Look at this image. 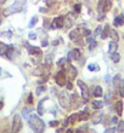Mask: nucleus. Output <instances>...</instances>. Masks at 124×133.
Masks as SVG:
<instances>
[{"label":"nucleus","mask_w":124,"mask_h":133,"mask_svg":"<svg viewBox=\"0 0 124 133\" xmlns=\"http://www.w3.org/2000/svg\"><path fill=\"white\" fill-rule=\"evenodd\" d=\"M28 125L32 128V131H34V133H44V131H45V123H44V121L38 115H36V114L29 115Z\"/></svg>","instance_id":"nucleus-1"},{"label":"nucleus","mask_w":124,"mask_h":133,"mask_svg":"<svg viewBox=\"0 0 124 133\" xmlns=\"http://www.w3.org/2000/svg\"><path fill=\"white\" fill-rule=\"evenodd\" d=\"M26 3H27V0H15L12 5H10L9 7H6L4 10V15L5 16H10V15L21 12L23 10V7H25Z\"/></svg>","instance_id":"nucleus-2"},{"label":"nucleus","mask_w":124,"mask_h":133,"mask_svg":"<svg viewBox=\"0 0 124 133\" xmlns=\"http://www.w3.org/2000/svg\"><path fill=\"white\" fill-rule=\"evenodd\" d=\"M58 103L63 109H68L72 105V101H71V95H68L67 91H61L58 95Z\"/></svg>","instance_id":"nucleus-3"},{"label":"nucleus","mask_w":124,"mask_h":133,"mask_svg":"<svg viewBox=\"0 0 124 133\" xmlns=\"http://www.w3.org/2000/svg\"><path fill=\"white\" fill-rule=\"evenodd\" d=\"M77 84H78L79 88H80V91H82L83 102H84V103H88V102L90 101V93H89V87L84 84V81H82V80H78V81H77Z\"/></svg>","instance_id":"nucleus-4"},{"label":"nucleus","mask_w":124,"mask_h":133,"mask_svg":"<svg viewBox=\"0 0 124 133\" xmlns=\"http://www.w3.org/2000/svg\"><path fill=\"white\" fill-rule=\"evenodd\" d=\"M22 130V117L18 114L14 116L12 119V126H11V133H18Z\"/></svg>","instance_id":"nucleus-5"},{"label":"nucleus","mask_w":124,"mask_h":133,"mask_svg":"<svg viewBox=\"0 0 124 133\" xmlns=\"http://www.w3.org/2000/svg\"><path fill=\"white\" fill-rule=\"evenodd\" d=\"M75 17H77V14L75 12H73V14H67L66 16H63L64 18V24L63 27L64 28H72L73 27V24H74L75 22Z\"/></svg>","instance_id":"nucleus-6"},{"label":"nucleus","mask_w":124,"mask_h":133,"mask_svg":"<svg viewBox=\"0 0 124 133\" xmlns=\"http://www.w3.org/2000/svg\"><path fill=\"white\" fill-rule=\"evenodd\" d=\"M64 24V18L63 16H60V17H55L51 22V25H50L49 29H61L63 28Z\"/></svg>","instance_id":"nucleus-7"},{"label":"nucleus","mask_w":124,"mask_h":133,"mask_svg":"<svg viewBox=\"0 0 124 133\" xmlns=\"http://www.w3.org/2000/svg\"><path fill=\"white\" fill-rule=\"evenodd\" d=\"M25 47L27 49V51H28V53L31 55V56H38V57L42 56V53H43V52H42V50H40L39 47L29 45V44H28L27 41L25 42Z\"/></svg>","instance_id":"nucleus-8"},{"label":"nucleus","mask_w":124,"mask_h":133,"mask_svg":"<svg viewBox=\"0 0 124 133\" xmlns=\"http://www.w3.org/2000/svg\"><path fill=\"white\" fill-rule=\"evenodd\" d=\"M55 80H56V84L58 85V86H64V85L67 84V76H66V73H64L63 70H58V73L56 74Z\"/></svg>","instance_id":"nucleus-9"},{"label":"nucleus","mask_w":124,"mask_h":133,"mask_svg":"<svg viewBox=\"0 0 124 133\" xmlns=\"http://www.w3.org/2000/svg\"><path fill=\"white\" fill-rule=\"evenodd\" d=\"M67 74H66V76H68V79L69 80H74L75 77H77V74H78V71H77V68L75 66H73L69 62L67 61Z\"/></svg>","instance_id":"nucleus-10"},{"label":"nucleus","mask_w":124,"mask_h":133,"mask_svg":"<svg viewBox=\"0 0 124 133\" xmlns=\"http://www.w3.org/2000/svg\"><path fill=\"white\" fill-rule=\"evenodd\" d=\"M82 33H80V29L79 28H77V29H74V30H72V32H69V39H71L72 41H74V42H77L78 40H80L82 39Z\"/></svg>","instance_id":"nucleus-11"},{"label":"nucleus","mask_w":124,"mask_h":133,"mask_svg":"<svg viewBox=\"0 0 124 133\" xmlns=\"http://www.w3.org/2000/svg\"><path fill=\"white\" fill-rule=\"evenodd\" d=\"M18 50L16 49V47H14V46H9V49H7V51H6V57L9 58V59H14L15 57L18 55Z\"/></svg>","instance_id":"nucleus-12"},{"label":"nucleus","mask_w":124,"mask_h":133,"mask_svg":"<svg viewBox=\"0 0 124 133\" xmlns=\"http://www.w3.org/2000/svg\"><path fill=\"white\" fill-rule=\"evenodd\" d=\"M102 117H103V112L102 111H96L94 115H92V123L94 125H97L102 121Z\"/></svg>","instance_id":"nucleus-13"},{"label":"nucleus","mask_w":124,"mask_h":133,"mask_svg":"<svg viewBox=\"0 0 124 133\" xmlns=\"http://www.w3.org/2000/svg\"><path fill=\"white\" fill-rule=\"evenodd\" d=\"M124 24V15H119L113 19V25L114 27H122Z\"/></svg>","instance_id":"nucleus-14"},{"label":"nucleus","mask_w":124,"mask_h":133,"mask_svg":"<svg viewBox=\"0 0 124 133\" xmlns=\"http://www.w3.org/2000/svg\"><path fill=\"white\" fill-rule=\"evenodd\" d=\"M89 119V110L88 108H85L83 111H80L78 114V120L79 121H86Z\"/></svg>","instance_id":"nucleus-15"},{"label":"nucleus","mask_w":124,"mask_h":133,"mask_svg":"<svg viewBox=\"0 0 124 133\" xmlns=\"http://www.w3.org/2000/svg\"><path fill=\"white\" fill-rule=\"evenodd\" d=\"M110 30H111V28H110V25L108 24H106L102 28V32H101V35H100L102 40H105V39H107L108 36H110Z\"/></svg>","instance_id":"nucleus-16"},{"label":"nucleus","mask_w":124,"mask_h":133,"mask_svg":"<svg viewBox=\"0 0 124 133\" xmlns=\"http://www.w3.org/2000/svg\"><path fill=\"white\" fill-rule=\"evenodd\" d=\"M54 62V55L52 53H48V55H45V57H44V63H45L46 66H51V64H52Z\"/></svg>","instance_id":"nucleus-17"},{"label":"nucleus","mask_w":124,"mask_h":133,"mask_svg":"<svg viewBox=\"0 0 124 133\" xmlns=\"http://www.w3.org/2000/svg\"><path fill=\"white\" fill-rule=\"evenodd\" d=\"M48 99V97H45V98H43L39 101V104H38V114H39L40 116L45 112V110H44V103H45V101Z\"/></svg>","instance_id":"nucleus-18"},{"label":"nucleus","mask_w":124,"mask_h":133,"mask_svg":"<svg viewBox=\"0 0 124 133\" xmlns=\"http://www.w3.org/2000/svg\"><path fill=\"white\" fill-rule=\"evenodd\" d=\"M117 49H118V44L116 41H112L108 44V53H113V52H117Z\"/></svg>","instance_id":"nucleus-19"},{"label":"nucleus","mask_w":124,"mask_h":133,"mask_svg":"<svg viewBox=\"0 0 124 133\" xmlns=\"http://www.w3.org/2000/svg\"><path fill=\"white\" fill-rule=\"evenodd\" d=\"M121 80H122V77L119 74H117L116 76L113 77V80H112V82H113V87L116 91H118V87H119V84H121Z\"/></svg>","instance_id":"nucleus-20"},{"label":"nucleus","mask_w":124,"mask_h":133,"mask_svg":"<svg viewBox=\"0 0 124 133\" xmlns=\"http://www.w3.org/2000/svg\"><path fill=\"white\" fill-rule=\"evenodd\" d=\"M102 4H103V11H105V14L108 12L112 9V0H102Z\"/></svg>","instance_id":"nucleus-21"},{"label":"nucleus","mask_w":124,"mask_h":133,"mask_svg":"<svg viewBox=\"0 0 124 133\" xmlns=\"http://www.w3.org/2000/svg\"><path fill=\"white\" fill-rule=\"evenodd\" d=\"M92 95L95 96V97H102V95H103L102 87H101V86H95V87H94V92H92Z\"/></svg>","instance_id":"nucleus-22"},{"label":"nucleus","mask_w":124,"mask_h":133,"mask_svg":"<svg viewBox=\"0 0 124 133\" xmlns=\"http://www.w3.org/2000/svg\"><path fill=\"white\" fill-rule=\"evenodd\" d=\"M72 55H73V61H78L82 58V52H80V50H78V49L72 50Z\"/></svg>","instance_id":"nucleus-23"},{"label":"nucleus","mask_w":124,"mask_h":133,"mask_svg":"<svg viewBox=\"0 0 124 133\" xmlns=\"http://www.w3.org/2000/svg\"><path fill=\"white\" fill-rule=\"evenodd\" d=\"M110 36L112 38V40L116 42H118V40H119V35H118L117 30L116 29H111L110 30Z\"/></svg>","instance_id":"nucleus-24"},{"label":"nucleus","mask_w":124,"mask_h":133,"mask_svg":"<svg viewBox=\"0 0 124 133\" xmlns=\"http://www.w3.org/2000/svg\"><path fill=\"white\" fill-rule=\"evenodd\" d=\"M66 65H67V58H61V59L57 62V66H58L60 70H63Z\"/></svg>","instance_id":"nucleus-25"},{"label":"nucleus","mask_w":124,"mask_h":133,"mask_svg":"<svg viewBox=\"0 0 124 133\" xmlns=\"http://www.w3.org/2000/svg\"><path fill=\"white\" fill-rule=\"evenodd\" d=\"M116 110H117L118 115H122V111H123V102L122 101H117V103H116Z\"/></svg>","instance_id":"nucleus-26"},{"label":"nucleus","mask_w":124,"mask_h":133,"mask_svg":"<svg viewBox=\"0 0 124 133\" xmlns=\"http://www.w3.org/2000/svg\"><path fill=\"white\" fill-rule=\"evenodd\" d=\"M103 105H105V103H103L102 101H94L92 102V108H95V109H102Z\"/></svg>","instance_id":"nucleus-27"},{"label":"nucleus","mask_w":124,"mask_h":133,"mask_svg":"<svg viewBox=\"0 0 124 133\" xmlns=\"http://www.w3.org/2000/svg\"><path fill=\"white\" fill-rule=\"evenodd\" d=\"M111 59H112V62H113V63H118V62L121 61V56H119V53H118V52L111 53Z\"/></svg>","instance_id":"nucleus-28"},{"label":"nucleus","mask_w":124,"mask_h":133,"mask_svg":"<svg viewBox=\"0 0 124 133\" xmlns=\"http://www.w3.org/2000/svg\"><path fill=\"white\" fill-rule=\"evenodd\" d=\"M7 49H9V46L6 44H4V42L0 41V56H4L5 53H6Z\"/></svg>","instance_id":"nucleus-29"},{"label":"nucleus","mask_w":124,"mask_h":133,"mask_svg":"<svg viewBox=\"0 0 124 133\" xmlns=\"http://www.w3.org/2000/svg\"><path fill=\"white\" fill-rule=\"evenodd\" d=\"M37 22H38V17L37 16H34V17H32V19L29 21L28 23V28H34L37 24Z\"/></svg>","instance_id":"nucleus-30"},{"label":"nucleus","mask_w":124,"mask_h":133,"mask_svg":"<svg viewBox=\"0 0 124 133\" xmlns=\"http://www.w3.org/2000/svg\"><path fill=\"white\" fill-rule=\"evenodd\" d=\"M46 91V86H44V85H40V86H38V88H37V96H40L43 93V92H45Z\"/></svg>","instance_id":"nucleus-31"},{"label":"nucleus","mask_w":124,"mask_h":133,"mask_svg":"<svg viewBox=\"0 0 124 133\" xmlns=\"http://www.w3.org/2000/svg\"><path fill=\"white\" fill-rule=\"evenodd\" d=\"M80 29V33H82L83 36H89V35H91V30L88 28H79Z\"/></svg>","instance_id":"nucleus-32"},{"label":"nucleus","mask_w":124,"mask_h":133,"mask_svg":"<svg viewBox=\"0 0 124 133\" xmlns=\"http://www.w3.org/2000/svg\"><path fill=\"white\" fill-rule=\"evenodd\" d=\"M22 115L28 120L29 115H31V109H29V108H23V109H22Z\"/></svg>","instance_id":"nucleus-33"},{"label":"nucleus","mask_w":124,"mask_h":133,"mask_svg":"<svg viewBox=\"0 0 124 133\" xmlns=\"http://www.w3.org/2000/svg\"><path fill=\"white\" fill-rule=\"evenodd\" d=\"M68 121L72 123L75 122V121H78V114H77V112H75V114H72V115L68 117Z\"/></svg>","instance_id":"nucleus-34"},{"label":"nucleus","mask_w":124,"mask_h":133,"mask_svg":"<svg viewBox=\"0 0 124 133\" xmlns=\"http://www.w3.org/2000/svg\"><path fill=\"white\" fill-rule=\"evenodd\" d=\"M111 102H112V93H111V92H107V95L105 96V103H106V104H110Z\"/></svg>","instance_id":"nucleus-35"},{"label":"nucleus","mask_w":124,"mask_h":133,"mask_svg":"<svg viewBox=\"0 0 124 133\" xmlns=\"http://www.w3.org/2000/svg\"><path fill=\"white\" fill-rule=\"evenodd\" d=\"M118 92L121 96H124V80H121V84H119V87H118Z\"/></svg>","instance_id":"nucleus-36"},{"label":"nucleus","mask_w":124,"mask_h":133,"mask_svg":"<svg viewBox=\"0 0 124 133\" xmlns=\"http://www.w3.org/2000/svg\"><path fill=\"white\" fill-rule=\"evenodd\" d=\"M117 131L118 132H124V121H118Z\"/></svg>","instance_id":"nucleus-37"},{"label":"nucleus","mask_w":124,"mask_h":133,"mask_svg":"<svg viewBox=\"0 0 124 133\" xmlns=\"http://www.w3.org/2000/svg\"><path fill=\"white\" fill-rule=\"evenodd\" d=\"M88 69L90 70V71H94V70H99V65H96V64H89L88 65Z\"/></svg>","instance_id":"nucleus-38"},{"label":"nucleus","mask_w":124,"mask_h":133,"mask_svg":"<svg viewBox=\"0 0 124 133\" xmlns=\"http://www.w3.org/2000/svg\"><path fill=\"white\" fill-rule=\"evenodd\" d=\"M101 32H102V27H101V25H97V28H96L95 32H94V35H95V36L101 35Z\"/></svg>","instance_id":"nucleus-39"},{"label":"nucleus","mask_w":124,"mask_h":133,"mask_svg":"<svg viewBox=\"0 0 124 133\" xmlns=\"http://www.w3.org/2000/svg\"><path fill=\"white\" fill-rule=\"evenodd\" d=\"M80 10H82V5H80V3L75 4V5H74V12H75V14H79V12H80Z\"/></svg>","instance_id":"nucleus-40"},{"label":"nucleus","mask_w":124,"mask_h":133,"mask_svg":"<svg viewBox=\"0 0 124 133\" xmlns=\"http://www.w3.org/2000/svg\"><path fill=\"white\" fill-rule=\"evenodd\" d=\"M116 131H117L116 127H110V128H107V130L105 131V133H114Z\"/></svg>","instance_id":"nucleus-41"},{"label":"nucleus","mask_w":124,"mask_h":133,"mask_svg":"<svg viewBox=\"0 0 124 133\" xmlns=\"http://www.w3.org/2000/svg\"><path fill=\"white\" fill-rule=\"evenodd\" d=\"M96 46H97V42H96L95 40H94V41H92L91 44H90V45H89V50H90V51H91V50H94V49H95Z\"/></svg>","instance_id":"nucleus-42"},{"label":"nucleus","mask_w":124,"mask_h":133,"mask_svg":"<svg viewBox=\"0 0 124 133\" xmlns=\"http://www.w3.org/2000/svg\"><path fill=\"white\" fill-rule=\"evenodd\" d=\"M49 126L50 127H56V126H58V121H56V120L50 121V122H49Z\"/></svg>","instance_id":"nucleus-43"},{"label":"nucleus","mask_w":124,"mask_h":133,"mask_svg":"<svg viewBox=\"0 0 124 133\" xmlns=\"http://www.w3.org/2000/svg\"><path fill=\"white\" fill-rule=\"evenodd\" d=\"M28 38H29V40H36L37 39V35H36V33H29L28 34Z\"/></svg>","instance_id":"nucleus-44"},{"label":"nucleus","mask_w":124,"mask_h":133,"mask_svg":"<svg viewBox=\"0 0 124 133\" xmlns=\"http://www.w3.org/2000/svg\"><path fill=\"white\" fill-rule=\"evenodd\" d=\"M1 35L5 36V38H11V36H12V33L11 32H4V33H1Z\"/></svg>","instance_id":"nucleus-45"},{"label":"nucleus","mask_w":124,"mask_h":133,"mask_svg":"<svg viewBox=\"0 0 124 133\" xmlns=\"http://www.w3.org/2000/svg\"><path fill=\"white\" fill-rule=\"evenodd\" d=\"M27 103H29V104H32L33 103V95H31V93H29L28 98H27Z\"/></svg>","instance_id":"nucleus-46"},{"label":"nucleus","mask_w":124,"mask_h":133,"mask_svg":"<svg viewBox=\"0 0 124 133\" xmlns=\"http://www.w3.org/2000/svg\"><path fill=\"white\" fill-rule=\"evenodd\" d=\"M92 41H94V38H92L91 35H89V36H86V42H88V44H91Z\"/></svg>","instance_id":"nucleus-47"},{"label":"nucleus","mask_w":124,"mask_h":133,"mask_svg":"<svg viewBox=\"0 0 124 133\" xmlns=\"http://www.w3.org/2000/svg\"><path fill=\"white\" fill-rule=\"evenodd\" d=\"M111 122H112V123H117L118 122V117H117V116H112V117H111Z\"/></svg>","instance_id":"nucleus-48"},{"label":"nucleus","mask_w":124,"mask_h":133,"mask_svg":"<svg viewBox=\"0 0 124 133\" xmlns=\"http://www.w3.org/2000/svg\"><path fill=\"white\" fill-rule=\"evenodd\" d=\"M48 45H49V42H48V40H43V41H42V46H43V47H46Z\"/></svg>","instance_id":"nucleus-49"},{"label":"nucleus","mask_w":124,"mask_h":133,"mask_svg":"<svg viewBox=\"0 0 124 133\" xmlns=\"http://www.w3.org/2000/svg\"><path fill=\"white\" fill-rule=\"evenodd\" d=\"M66 86H67L68 90H72V88H73V85H72V82H68V84H66Z\"/></svg>","instance_id":"nucleus-50"},{"label":"nucleus","mask_w":124,"mask_h":133,"mask_svg":"<svg viewBox=\"0 0 124 133\" xmlns=\"http://www.w3.org/2000/svg\"><path fill=\"white\" fill-rule=\"evenodd\" d=\"M58 44H60V40H54V41H52V45L54 46H57Z\"/></svg>","instance_id":"nucleus-51"},{"label":"nucleus","mask_w":124,"mask_h":133,"mask_svg":"<svg viewBox=\"0 0 124 133\" xmlns=\"http://www.w3.org/2000/svg\"><path fill=\"white\" fill-rule=\"evenodd\" d=\"M68 122H69V121H68V119H67V120H64L63 122H62V126H63V127H66V126H67V125H68Z\"/></svg>","instance_id":"nucleus-52"},{"label":"nucleus","mask_w":124,"mask_h":133,"mask_svg":"<svg viewBox=\"0 0 124 133\" xmlns=\"http://www.w3.org/2000/svg\"><path fill=\"white\" fill-rule=\"evenodd\" d=\"M39 11H40V12H48V10H46L45 7H40Z\"/></svg>","instance_id":"nucleus-53"},{"label":"nucleus","mask_w":124,"mask_h":133,"mask_svg":"<svg viewBox=\"0 0 124 133\" xmlns=\"http://www.w3.org/2000/svg\"><path fill=\"white\" fill-rule=\"evenodd\" d=\"M85 133H96V132H95V131H94V130H88V131H86V132H85Z\"/></svg>","instance_id":"nucleus-54"},{"label":"nucleus","mask_w":124,"mask_h":133,"mask_svg":"<svg viewBox=\"0 0 124 133\" xmlns=\"http://www.w3.org/2000/svg\"><path fill=\"white\" fill-rule=\"evenodd\" d=\"M3 107H4V102H3V101H0V110L3 109Z\"/></svg>","instance_id":"nucleus-55"},{"label":"nucleus","mask_w":124,"mask_h":133,"mask_svg":"<svg viewBox=\"0 0 124 133\" xmlns=\"http://www.w3.org/2000/svg\"><path fill=\"white\" fill-rule=\"evenodd\" d=\"M5 3H6V0H0V5H4Z\"/></svg>","instance_id":"nucleus-56"},{"label":"nucleus","mask_w":124,"mask_h":133,"mask_svg":"<svg viewBox=\"0 0 124 133\" xmlns=\"http://www.w3.org/2000/svg\"><path fill=\"white\" fill-rule=\"evenodd\" d=\"M78 1H79V3H88L89 0H78Z\"/></svg>","instance_id":"nucleus-57"},{"label":"nucleus","mask_w":124,"mask_h":133,"mask_svg":"<svg viewBox=\"0 0 124 133\" xmlns=\"http://www.w3.org/2000/svg\"><path fill=\"white\" fill-rule=\"evenodd\" d=\"M66 133H74V132H73V130H67V132Z\"/></svg>","instance_id":"nucleus-58"},{"label":"nucleus","mask_w":124,"mask_h":133,"mask_svg":"<svg viewBox=\"0 0 124 133\" xmlns=\"http://www.w3.org/2000/svg\"><path fill=\"white\" fill-rule=\"evenodd\" d=\"M0 74H1V69H0Z\"/></svg>","instance_id":"nucleus-59"}]
</instances>
